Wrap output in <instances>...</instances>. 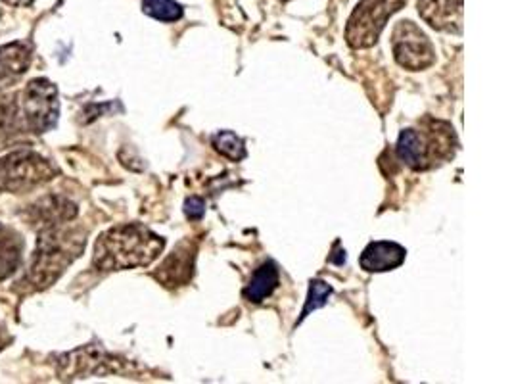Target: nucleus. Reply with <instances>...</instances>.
I'll return each instance as SVG.
<instances>
[{"label": "nucleus", "instance_id": "nucleus-1", "mask_svg": "<svg viewBox=\"0 0 512 384\" xmlns=\"http://www.w3.org/2000/svg\"><path fill=\"white\" fill-rule=\"evenodd\" d=\"M165 240L140 223L108 229L94 244L93 264L100 271L146 267L162 254Z\"/></svg>", "mask_w": 512, "mask_h": 384}, {"label": "nucleus", "instance_id": "nucleus-2", "mask_svg": "<svg viewBox=\"0 0 512 384\" xmlns=\"http://www.w3.org/2000/svg\"><path fill=\"white\" fill-rule=\"evenodd\" d=\"M71 221L39 229V240L22 281L27 290H43L50 287L66 267L81 256L85 248V235L70 227Z\"/></svg>", "mask_w": 512, "mask_h": 384}, {"label": "nucleus", "instance_id": "nucleus-3", "mask_svg": "<svg viewBox=\"0 0 512 384\" xmlns=\"http://www.w3.org/2000/svg\"><path fill=\"white\" fill-rule=\"evenodd\" d=\"M457 150V137L449 123L438 120L424 121L420 127L401 131L397 139V158L415 171L434 168L453 158Z\"/></svg>", "mask_w": 512, "mask_h": 384}, {"label": "nucleus", "instance_id": "nucleus-4", "mask_svg": "<svg viewBox=\"0 0 512 384\" xmlns=\"http://www.w3.org/2000/svg\"><path fill=\"white\" fill-rule=\"evenodd\" d=\"M60 116L58 89L48 79H33L22 93V104L10 106V112L2 116L4 123L24 127L25 131L41 135L50 131Z\"/></svg>", "mask_w": 512, "mask_h": 384}, {"label": "nucleus", "instance_id": "nucleus-5", "mask_svg": "<svg viewBox=\"0 0 512 384\" xmlns=\"http://www.w3.org/2000/svg\"><path fill=\"white\" fill-rule=\"evenodd\" d=\"M405 4L407 0H361L353 10L346 29V39L350 47H373L388 20Z\"/></svg>", "mask_w": 512, "mask_h": 384}, {"label": "nucleus", "instance_id": "nucleus-6", "mask_svg": "<svg viewBox=\"0 0 512 384\" xmlns=\"http://www.w3.org/2000/svg\"><path fill=\"white\" fill-rule=\"evenodd\" d=\"M54 168L47 158L20 150L0 160V194L2 192H24L52 179Z\"/></svg>", "mask_w": 512, "mask_h": 384}, {"label": "nucleus", "instance_id": "nucleus-7", "mask_svg": "<svg viewBox=\"0 0 512 384\" xmlns=\"http://www.w3.org/2000/svg\"><path fill=\"white\" fill-rule=\"evenodd\" d=\"M392 48L397 64L411 72L426 70L436 62V48L432 41L419 25L409 20L396 25L392 35Z\"/></svg>", "mask_w": 512, "mask_h": 384}, {"label": "nucleus", "instance_id": "nucleus-8", "mask_svg": "<svg viewBox=\"0 0 512 384\" xmlns=\"http://www.w3.org/2000/svg\"><path fill=\"white\" fill-rule=\"evenodd\" d=\"M420 18L447 33H463V0H417Z\"/></svg>", "mask_w": 512, "mask_h": 384}, {"label": "nucleus", "instance_id": "nucleus-9", "mask_svg": "<svg viewBox=\"0 0 512 384\" xmlns=\"http://www.w3.org/2000/svg\"><path fill=\"white\" fill-rule=\"evenodd\" d=\"M405 248L399 246L397 242H388V240H378L371 242L363 254H361V269L369 271V273H384V271H392L405 262Z\"/></svg>", "mask_w": 512, "mask_h": 384}, {"label": "nucleus", "instance_id": "nucleus-10", "mask_svg": "<svg viewBox=\"0 0 512 384\" xmlns=\"http://www.w3.org/2000/svg\"><path fill=\"white\" fill-rule=\"evenodd\" d=\"M75 216H77V206L71 204L70 200H66L62 196L43 198L37 204H33L31 210H29V221L37 229L73 221Z\"/></svg>", "mask_w": 512, "mask_h": 384}, {"label": "nucleus", "instance_id": "nucleus-11", "mask_svg": "<svg viewBox=\"0 0 512 384\" xmlns=\"http://www.w3.org/2000/svg\"><path fill=\"white\" fill-rule=\"evenodd\" d=\"M31 48L24 43H10L0 47V89L24 75L31 64Z\"/></svg>", "mask_w": 512, "mask_h": 384}, {"label": "nucleus", "instance_id": "nucleus-12", "mask_svg": "<svg viewBox=\"0 0 512 384\" xmlns=\"http://www.w3.org/2000/svg\"><path fill=\"white\" fill-rule=\"evenodd\" d=\"M24 254V239L12 229H0V281L12 277Z\"/></svg>", "mask_w": 512, "mask_h": 384}, {"label": "nucleus", "instance_id": "nucleus-13", "mask_svg": "<svg viewBox=\"0 0 512 384\" xmlns=\"http://www.w3.org/2000/svg\"><path fill=\"white\" fill-rule=\"evenodd\" d=\"M277 287H279V269L273 262H265L261 267H257L250 285L244 288V298L252 304H259L265 298H269Z\"/></svg>", "mask_w": 512, "mask_h": 384}, {"label": "nucleus", "instance_id": "nucleus-14", "mask_svg": "<svg viewBox=\"0 0 512 384\" xmlns=\"http://www.w3.org/2000/svg\"><path fill=\"white\" fill-rule=\"evenodd\" d=\"M142 12L165 24H173L183 18V6L175 0H142Z\"/></svg>", "mask_w": 512, "mask_h": 384}, {"label": "nucleus", "instance_id": "nucleus-15", "mask_svg": "<svg viewBox=\"0 0 512 384\" xmlns=\"http://www.w3.org/2000/svg\"><path fill=\"white\" fill-rule=\"evenodd\" d=\"M213 146H215V150H217L221 156L229 158L231 162H240V160L246 158V146H244V141H242L236 133H233V131H221V133H217V135L213 137Z\"/></svg>", "mask_w": 512, "mask_h": 384}, {"label": "nucleus", "instance_id": "nucleus-16", "mask_svg": "<svg viewBox=\"0 0 512 384\" xmlns=\"http://www.w3.org/2000/svg\"><path fill=\"white\" fill-rule=\"evenodd\" d=\"M330 294H332V288L328 287L325 281H313L311 287H309V296H307V302H305V308H303L300 321H303L309 313L323 308L326 302H328Z\"/></svg>", "mask_w": 512, "mask_h": 384}, {"label": "nucleus", "instance_id": "nucleus-17", "mask_svg": "<svg viewBox=\"0 0 512 384\" xmlns=\"http://www.w3.org/2000/svg\"><path fill=\"white\" fill-rule=\"evenodd\" d=\"M185 214H187L190 219H200V217L206 214V204H204V200L202 198H190L187 200V204H185Z\"/></svg>", "mask_w": 512, "mask_h": 384}, {"label": "nucleus", "instance_id": "nucleus-18", "mask_svg": "<svg viewBox=\"0 0 512 384\" xmlns=\"http://www.w3.org/2000/svg\"><path fill=\"white\" fill-rule=\"evenodd\" d=\"M4 2H8V4H12V6H29V4H33L35 0H4Z\"/></svg>", "mask_w": 512, "mask_h": 384}]
</instances>
